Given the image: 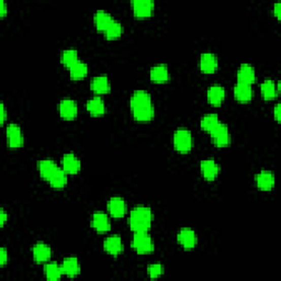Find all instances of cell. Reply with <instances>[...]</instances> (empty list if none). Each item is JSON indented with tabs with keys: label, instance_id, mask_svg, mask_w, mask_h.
Instances as JSON below:
<instances>
[{
	"label": "cell",
	"instance_id": "1",
	"mask_svg": "<svg viewBox=\"0 0 281 281\" xmlns=\"http://www.w3.org/2000/svg\"><path fill=\"white\" fill-rule=\"evenodd\" d=\"M133 118L139 122L152 121L155 115L152 96L144 89L135 90L130 99Z\"/></svg>",
	"mask_w": 281,
	"mask_h": 281
},
{
	"label": "cell",
	"instance_id": "2",
	"mask_svg": "<svg viewBox=\"0 0 281 281\" xmlns=\"http://www.w3.org/2000/svg\"><path fill=\"white\" fill-rule=\"evenodd\" d=\"M153 211L146 205H136L129 217V225L134 233L148 232L153 223Z\"/></svg>",
	"mask_w": 281,
	"mask_h": 281
},
{
	"label": "cell",
	"instance_id": "3",
	"mask_svg": "<svg viewBox=\"0 0 281 281\" xmlns=\"http://www.w3.org/2000/svg\"><path fill=\"white\" fill-rule=\"evenodd\" d=\"M173 142L176 150L183 154L189 153L194 146L193 134L186 128H179L176 130L173 136Z\"/></svg>",
	"mask_w": 281,
	"mask_h": 281
},
{
	"label": "cell",
	"instance_id": "4",
	"mask_svg": "<svg viewBox=\"0 0 281 281\" xmlns=\"http://www.w3.org/2000/svg\"><path fill=\"white\" fill-rule=\"evenodd\" d=\"M131 246L139 254H148L154 252L155 249L154 241L148 234V232L134 233Z\"/></svg>",
	"mask_w": 281,
	"mask_h": 281
},
{
	"label": "cell",
	"instance_id": "5",
	"mask_svg": "<svg viewBox=\"0 0 281 281\" xmlns=\"http://www.w3.org/2000/svg\"><path fill=\"white\" fill-rule=\"evenodd\" d=\"M212 140L217 147H225L231 143V133L228 126L220 122L210 132Z\"/></svg>",
	"mask_w": 281,
	"mask_h": 281
},
{
	"label": "cell",
	"instance_id": "6",
	"mask_svg": "<svg viewBox=\"0 0 281 281\" xmlns=\"http://www.w3.org/2000/svg\"><path fill=\"white\" fill-rule=\"evenodd\" d=\"M7 141H8V146L11 148H20L23 146L24 138L21 128L16 123H10L7 127Z\"/></svg>",
	"mask_w": 281,
	"mask_h": 281
},
{
	"label": "cell",
	"instance_id": "7",
	"mask_svg": "<svg viewBox=\"0 0 281 281\" xmlns=\"http://www.w3.org/2000/svg\"><path fill=\"white\" fill-rule=\"evenodd\" d=\"M177 241L183 248L193 249L198 244V236L193 229L183 228L178 231Z\"/></svg>",
	"mask_w": 281,
	"mask_h": 281
},
{
	"label": "cell",
	"instance_id": "8",
	"mask_svg": "<svg viewBox=\"0 0 281 281\" xmlns=\"http://www.w3.org/2000/svg\"><path fill=\"white\" fill-rule=\"evenodd\" d=\"M132 9L135 17L147 18L153 15L155 3L153 0H133Z\"/></svg>",
	"mask_w": 281,
	"mask_h": 281
},
{
	"label": "cell",
	"instance_id": "9",
	"mask_svg": "<svg viewBox=\"0 0 281 281\" xmlns=\"http://www.w3.org/2000/svg\"><path fill=\"white\" fill-rule=\"evenodd\" d=\"M107 208L109 213L114 218H120L127 213L128 205L124 201V199L121 197H112L110 200L108 201Z\"/></svg>",
	"mask_w": 281,
	"mask_h": 281
},
{
	"label": "cell",
	"instance_id": "10",
	"mask_svg": "<svg viewBox=\"0 0 281 281\" xmlns=\"http://www.w3.org/2000/svg\"><path fill=\"white\" fill-rule=\"evenodd\" d=\"M58 110L61 118L65 120H74L77 116L78 107L76 101L71 98H65L59 102Z\"/></svg>",
	"mask_w": 281,
	"mask_h": 281
},
{
	"label": "cell",
	"instance_id": "11",
	"mask_svg": "<svg viewBox=\"0 0 281 281\" xmlns=\"http://www.w3.org/2000/svg\"><path fill=\"white\" fill-rule=\"evenodd\" d=\"M199 65H200V70L202 73L212 74L217 70L218 60H217V57L214 53L205 52V53L201 54Z\"/></svg>",
	"mask_w": 281,
	"mask_h": 281
},
{
	"label": "cell",
	"instance_id": "12",
	"mask_svg": "<svg viewBox=\"0 0 281 281\" xmlns=\"http://www.w3.org/2000/svg\"><path fill=\"white\" fill-rule=\"evenodd\" d=\"M200 168H201V173L202 176L205 178L207 180H214L217 177V175L220 174L221 167L218 164L213 160V159H207L201 162L200 164Z\"/></svg>",
	"mask_w": 281,
	"mask_h": 281
},
{
	"label": "cell",
	"instance_id": "13",
	"mask_svg": "<svg viewBox=\"0 0 281 281\" xmlns=\"http://www.w3.org/2000/svg\"><path fill=\"white\" fill-rule=\"evenodd\" d=\"M61 166L66 171L67 175H76L81 168V163L76 155L73 153H67L61 159Z\"/></svg>",
	"mask_w": 281,
	"mask_h": 281
},
{
	"label": "cell",
	"instance_id": "14",
	"mask_svg": "<svg viewBox=\"0 0 281 281\" xmlns=\"http://www.w3.org/2000/svg\"><path fill=\"white\" fill-rule=\"evenodd\" d=\"M91 226L99 233H106L111 229L110 218L104 212H95L91 217Z\"/></svg>",
	"mask_w": 281,
	"mask_h": 281
},
{
	"label": "cell",
	"instance_id": "15",
	"mask_svg": "<svg viewBox=\"0 0 281 281\" xmlns=\"http://www.w3.org/2000/svg\"><path fill=\"white\" fill-rule=\"evenodd\" d=\"M149 77L152 81L157 84L166 83L170 79V74L168 66L165 64H157L150 68L149 71Z\"/></svg>",
	"mask_w": 281,
	"mask_h": 281
},
{
	"label": "cell",
	"instance_id": "16",
	"mask_svg": "<svg viewBox=\"0 0 281 281\" xmlns=\"http://www.w3.org/2000/svg\"><path fill=\"white\" fill-rule=\"evenodd\" d=\"M91 90L97 95H106L111 90L110 80L106 76V75H99L91 79L90 83Z\"/></svg>",
	"mask_w": 281,
	"mask_h": 281
},
{
	"label": "cell",
	"instance_id": "17",
	"mask_svg": "<svg viewBox=\"0 0 281 281\" xmlns=\"http://www.w3.org/2000/svg\"><path fill=\"white\" fill-rule=\"evenodd\" d=\"M33 258L38 263H47L52 256V249L47 244L39 242L32 248Z\"/></svg>",
	"mask_w": 281,
	"mask_h": 281
},
{
	"label": "cell",
	"instance_id": "18",
	"mask_svg": "<svg viewBox=\"0 0 281 281\" xmlns=\"http://www.w3.org/2000/svg\"><path fill=\"white\" fill-rule=\"evenodd\" d=\"M257 187L263 191H269L275 186V175L269 170H262L256 175Z\"/></svg>",
	"mask_w": 281,
	"mask_h": 281
},
{
	"label": "cell",
	"instance_id": "19",
	"mask_svg": "<svg viewBox=\"0 0 281 281\" xmlns=\"http://www.w3.org/2000/svg\"><path fill=\"white\" fill-rule=\"evenodd\" d=\"M104 248L108 254H110V255L118 256L123 251V243L121 236L118 234H113L107 237L104 242Z\"/></svg>",
	"mask_w": 281,
	"mask_h": 281
},
{
	"label": "cell",
	"instance_id": "20",
	"mask_svg": "<svg viewBox=\"0 0 281 281\" xmlns=\"http://www.w3.org/2000/svg\"><path fill=\"white\" fill-rule=\"evenodd\" d=\"M256 80V73L255 68H254L251 64L244 63L239 66V70L237 73V81L238 83H244L252 85L255 83Z\"/></svg>",
	"mask_w": 281,
	"mask_h": 281
},
{
	"label": "cell",
	"instance_id": "21",
	"mask_svg": "<svg viewBox=\"0 0 281 281\" xmlns=\"http://www.w3.org/2000/svg\"><path fill=\"white\" fill-rule=\"evenodd\" d=\"M207 98L209 104L220 106L225 99V88L218 84L210 86L207 91Z\"/></svg>",
	"mask_w": 281,
	"mask_h": 281
},
{
	"label": "cell",
	"instance_id": "22",
	"mask_svg": "<svg viewBox=\"0 0 281 281\" xmlns=\"http://www.w3.org/2000/svg\"><path fill=\"white\" fill-rule=\"evenodd\" d=\"M61 269L63 273L67 277L74 278L80 273V264L77 257H67L61 263Z\"/></svg>",
	"mask_w": 281,
	"mask_h": 281
},
{
	"label": "cell",
	"instance_id": "23",
	"mask_svg": "<svg viewBox=\"0 0 281 281\" xmlns=\"http://www.w3.org/2000/svg\"><path fill=\"white\" fill-rule=\"evenodd\" d=\"M280 90V84L279 81L276 83L272 79H266L263 81V84L260 85V91H262L263 98L266 100H272L276 97L278 91Z\"/></svg>",
	"mask_w": 281,
	"mask_h": 281
},
{
	"label": "cell",
	"instance_id": "24",
	"mask_svg": "<svg viewBox=\"0 0 281 281\" xmlns=\"http://www.w3.org/2000/svg\"><path fill=\"white\" fill-rule=\"evenodd\" d=\"M113 20L114 19L111 16V13L106 10H98L93 16V22L96 28H97L99 31H104V32L107 30L108 26L111 24Z\"/></svg>",
	"mask_w": 281,
	"mask_h": 281
},
{
	"label": "cell",
	"instance_id": "25",
	"mask_svg": "<svg viewBox=\"0 0 281 281\" xmlns=\"http://www.w3.org/2000/svg\"><path fill=\"white\" fill-rule=\"evenodd\" d=\"M86 108H87L88 112L93 116L104 115L106 112L105 101L101 97H98V96H96V97H92L91 99H89L87 101Z\"/></svg>",
	"mask_w": 281,
	"mask_h": 281
},
{
	"label": "cell",
	"instance_id": "26",
	"mask_svg": "<svg viewBox=\"0 0 281 281\" xmlns=\"http://www.w3.org/2000/svg\"><path fill=\"white\" fill-rule=\"evenodd\" d=\"M234 97L241 102H248L253 98V88L252 85L238 83L234 86Z\"/></svg>",
	"mask_w": 281,
	"mask_h": 281
},
{
	"label": "cell",
	"instance_id": "27",
	"mask_svg": "<svg viewBox=\"0 0 281 281\" xmlns=\"http://www.w3.org/2000/svg\"><path fill=\"white\" fill-rule=\"evenodd\" d=\"M59 167L57 166V164L52 161V160H42L40 161L38 164V169L40 176L44 178V179L49 180V178L55 173V171L58 169Z\"/></svg>",
	"mask_w": 281,
	"mask_h": 281
},
{
	"label": "cell",
	"instance_id": "28",
	"mask_svg": "<svg viewBox=\"0 0 281 281\" xmlns=\"http://www.w3.org/2000/svg\"><path fill=\"white\" fill-rule=\"evenodd\" d=\"M67 180H68V176L66 174V171L64 169L58 168L55 173H54L50 178L49 181L51 186L55 189H61L64 188L67 184Z\"/></svg>",
	"mask_w": 281,
	"mask_h": 281
},
{
	"label": "cell",
	"instance_id": "29",
	"mask_svg": "<svg viewBox=\"0 0 281 281\" xmlns=\"http://www.w3.org/2000/svg\"><path fill=\"white\" fill-rule=\"evenodd\" d=\"M44 272L46 278L51 281L58 280L61 275H64L63 269H61V265H58L55 262L46 264L44 267Z\"/></svg>",
	"mask_w": 281,
	"mask_h": 281
},
{
	"label": "cell",
	"instance_id": "30",
	"mask_svg": "<svg viewBox=\"0 0 281 281\" xmlns=\"http://www.w3.org/2000/svg\"><path fill=\"white\" fill-rule=\"evenodd\" d=\"M220 122L221 121H220V119H218L216 113H207L202 116L200 124L205 132L210 133Z\"/></svg>",
	"mask_w": 281,
	"mask_h": 281
},
{
	"label": "cell",
	"instance_id": "31",
	"mask_svg": "<svg viewBox=\"0 0 281 281\" xmlns=\"http://www.w3.org/2000/svg\"><path fill=\"white\" fill-rule=\"evenodd\" d=\"M88 74V66L83 60H78L70 68V75L73 79H83Z\"/></svg>",
	"mask_w": 281,
	"mask_h": 281
},
{
	"label": "cell",
	"instance_id": "32",
	"mask_svg": "<svg viewBox=\"0 0 281 281\" xmlns=\"http://www.w3.org/2000/svg\"><path fill=\"white\" fill-rule=\"evenodd\" d=\"M105 36L107 39L109 40H114V39H118L122 36L123 33V25L120 21H118V20H113V21L111 22V24L108 26L107 30L104 32Z\"/></svg>",
	"mask_w": 281,
	"mask_h": 281
},
{
	"label": "cell",
	"instance_id": "33",
	"mask_svg": "<svg viewBox=\"0 0 281 281\" xmlns=\"http://www.w3.org/2000/svg\"><path fill=\"white\" fill-rule=\"evenodd\" d=\"M60 60L66 67L71 68L74 64H76L79 60L78 58V52L75 49H67L63 51L60 56Z\"/></svg>",
	"mask_w": 281,
	"mask_h": 281
},
{
	"label": "cell",
	"instance_id": "34",
	"mask_svg": "<svg viewBox=\"0 0 281 281\" xmlns=\"http://www.w3.org/2000/svg\"><path fill=\"white\" fill-rule=\"evenodd\" d=\"M147 273H148L149 278H152V279L160 278L164 273V266L160 263L149 265L147 267Z\"/></svg>",
	"mask_w": 281,
	"mask_h": 281
},
{
	"label": "cell",
	"instance_id": "35",
	"mask_svg": "<svg viewBox=\"0 0 281 281\" xmlns=\"http://www.w3.org/2000/svg\"><path fill=\"white\" fill-rule=\"evenodd\" d=\"M0 263H2L0 264L2 266H5L8 263V252L5 247H2V249H0Z\"/></svg>",
	"mask_w": 281,
	"mask_h": 281
},
{
	"label": "cell",
	"instance_id": "36",
	"mask_svg": "<svg viewBox=\"0 0 281 281\" xmlns=\"http://www.w3.org/2000/svg\"><path fill=\"white\" fill-rule=\"evenodd\" d=\"M6 119H7V110L4 102H2V104H0V122H2V124H4Z\"/></svg>",
	"mask_w": 281,
	"mask_h": 281
},
{
	"label": "cell",
	"instance_id": "37",
	"mask_svg": "<svg viewBox=\"0 0 281 281\" xmlns=\"http://www.w3.org/2000/svg\"><path fill=\"white\" fill-rule=\"evenodd\" d=\"M7 220H8V214H7V212L4 209H2L0 210V225L4 226Z\"/></svg>",
	"mask_w": 281,
	"mask_h": 281
},
{
	"label": "cell",
	"instance_id": "38",
	"mask_svg": "<svg viewBox=\"0 0 281 281\" xmlns=\"http://www.w3.org/2000/svg\"><path fill=\"white\" fill-rule=\"evenodd\" d=\"M7 12H8V7H7L5 0H2V3H0V16H6Z\"/></svg>",
	"mask_w": 281,
	"mask_h": 281
},
{
	"label": "cell",
	"instance_id": "39",
	"mask_svg": "<svg viewBox=\"0 0 281 281\" xmlns=\"http://www.w3.org/2000/svg\"><path fill=\"white\" fill-rule=\"evenodd\" d=\"M273 13H275V16L280 19L281 17V4L280 3H276L273 5Z\"/></svg>",
	"mask_w": 281,
	"mask_h": 281
},
{
	"label": "cell",
	"instance_id": "40",
	"mask_svg": "<svg viewBox=\"0 0 281 281\" xmlns=\"http://www.w3.org/2000/svg\"><path fill=\"white\" fill-rule=\"evenodd\" d=\"M273 115H275L276 121H280V104H277L273 108Z\"/></svg>",
	"mask_w": 281,
	"mask_h": 281
}]
</instances>
